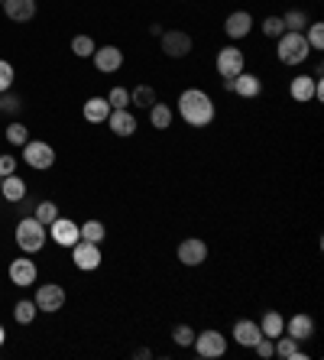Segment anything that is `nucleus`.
Masks as SVG:
<instances>
[{
    "label": "nucleus",
    "instance_id": "f257e3e1",
    "mask_svg": "<svg viewBox=\"0 0 324 360\" xmlns=\"http://www.w3.org/2000/svg\"><path fill=\"white\" fill-rule=\"evenodd\" d=\"M179 117L188 127H208L214 120V101H211L208 91L201 88H188L179 98Z\"/></svg>",
    "mask_w": 324,
    "mask_h": 360
},
{
    "label": "nucleus",
    "instance_id": "f03ea898",
    "mask_svg": "<svg viewBox=\"0 0 324 360\" xmlns=\"http://www.w3.org/2000/svg\"><path fill=\"white\" fill-rule=\"evenodd\" d=\"M276 56H279V62L289 68L295 65H305L308 56H311V46H308L305 33H292V30H285L283 36H279V49H276Z\"/></svg>",
    "mask_w": 324,
    "mask_h": 360
},
{
    "label": "nucleus",
    "instance_id": "7ed1b4c3",
    "mask_svg": "<svg viewBox=\"0 0 324 360\" xmlns=\"http://www.w3.org/2000/svg\"><path fill=\"white\" fill-rule=\"evenodd\" d=\"M46 237H49V227L39 224V221L30 214V218H20L17 224V247L23 253H39L46 247Z\"/></svg>",
    "mask_w": 324,
    "mask_h": 360
},
{
    "label": "nucleus",
    "instance_id": "20e7f679",
    "mask_svg": "<svg viewBox=\"0 0 324 360\" xmlns=\"http://www.w3.org/2000/svg\"><path fill=\"white\" fill-rule=\"evenodd\" d=\"M191 347H195V354L205 360H214V357H224L227 354V338L221 335V331H214V328H208V331H195V341H191Z\"/></svg>",
    "mask_w": 324,
    "mask_h": 360
},
{
    "label": "nucleus",
    "instance_id": "39448f33",
    "mask_svg": "<svg viewBox=\"0 0 324 360\" xmlns=\"http://www.w3.org/2000/svg\"><path fill=\"white\" fill-rule=\"evenodd\" d=\"M23 162L36 172H46V169L56 166V150L46 140H30L23 146Z\"/></svg>",
    "mask_w": 324,
    "mask_h": 360
},
{
    "label": "nucleus",
    "instance_id": "423d86ee",
    "mask_svg": "<svg viewBox=\"0 0 324 360\" xmlns=\"http://www.w3.org/2000/svg\"><path fill=\"white\" fill-rule=\"evenodd\" d=\"M214 68L221 78H237L240 72H247V56H243V49H237V46H224V49L217 52Z\"/></svg>",
    "mask_w": 324,
    "mask_h": 360
},
{
    "label": "nucleus",
    "instance_id": "0eeeda50",
    "mask_svg": "<svg viewBox=\"0 0 324 360\" xmlns=\"http://www.w3.org/2000/svg\"><path fill=\"white\" fill-rule=\"evenodd\" d=\"M289 94H292V101H299V104L321 101L324 98V84H321V78H315V75H295L289 82Z\"/></svg>",
    "mask_w": 324,
    "mask_h": 360
},
{
    "label": "nucleus",
    "instance_id": "6e6552de",
    "mask_svg": "<svg viewBox=\"0 0 324 360\" xmlns=\"http://www.w3.org/2000/svg\"><path fill=\"white\" fill-rule=\"evenodd\" d=\"M36 309L46 311V315H56V311H62V305H65V289L56 283H46V285H36Z\"/></svg>",
    "mask_w": 324,
    "mask_h": 360
},
{
    "label": "nucleus",
    "instance_id": "1a4fd4ad",
    "mask_svg": "<svg viewBox=\"0 0 324 360\" xmlns=\"http://www.w3.org/2000/svg\"><path fill=\"white\" fill-rule=\"evenodd\" d=\"M72 260H75V266L82 269V273H91V269L101 266V243H91V240H78L75 247H72Z\"/></svg>",
    "mask_w": 324,
    "mask_h": 360
},
{
    "label": "nucleus",
    "instance_id": "9d476101",
    "mask_svg": "<svg viewBox=\"0 0 324 360\" xmlns=\"http://www.w3.org/2000/svg\"><path fill=\"white\" fill-rule=\"evenodd\" d=\"M159 46L166 52L169 59H185L191 52V36L182 33V30H166V33L159 36Z\"/></svg>",
    "mask_w": 324,
    "mask_h": 360
},
{
    "label": "nucleus",
    "instance_id": "9b49d317",
    "mask_svg": "<svg viewBox=\"0 0 324 360\" xmlns=\"http://www.w3.org/2000/svg\"><path fill=\"white\" fill-rule=\"evenodd\" d=\"M49 237L58 243V247H75V243L82 240V227H78L72 218H62V214H58V218L49 224Z\"/></svg>",
    "mask_w": 324,
    "mask_h": 360
},
{
    "label": "nucleus",
    "instance_id": "f8f14e48",
    "mask_svg": "<svg viewBox=\"0 0 324 360\" xmlns=\"http://www.w3.org/2000/svg\"><path fill=\"white\" fill-rule=\"evenodd\" d=\"M7 276L13 285H20V289H30V285H36V279H39V269H36V263L30 260V257H17V260L10 263Z\"/></svg>",
    "mask_w": 324,
    "mask_h": 360
},
{
    "label": "nucleus",
    "instance_id": "ddd939ff",
    "mask_svg": "<svg viewBox=\"0 0 324 360\" xmlns=\"http://www.w3.org/2000/svg\"><path fill=\"white\" fill-rule=\"evenodd\" d=\"M205 260H208V243L201 237H185L179 243V263L182 266H201Z\"/></svg>",
    "mask_w": 324,
    "mask_h": 360
},
{
    "label": "nucleus",
    "instance_id": "4468645a",
    "mask_svg": "<svg viewBox=\"0 0 324 360\" xmlns=\"http://www.w3.org/2000/svg\"><path fill=\"white\" fill-rule=\"evenodd\" d=\"M91 62L101 75H114V72L124 68V52L117 49V46H101V49H94Z\"/></svg>",
    "mask_w": 324,
    "mask_h": 360
},
{
    "label": "nucleus",
    "instance_id": "2eb2a0df",
    "mask_svg": "<svg viewBox=\"0 0 324 360\" xmlns=\"http://www.w3.org/2000/svg\"><path fill=\"white\" fill-rule=\"evenodd\" d=\"M108 127H110V134L114 136H134L136 134V114L130 108H124V110H110V117H108Z\"/></svg>",
    "mask_w": 324,
    "mask_h": 360
},
{
    "label": "nucleus",
    "instance_id": "dca6fc26",
    "mask_svg": "<svg viewBox=\"0 0 324 360\" xmlns=\"http://www.w3.org/2000/svg\"><path fill=\"white\" fill-rule=\"evenodd\" d=\"M285 335H292L299 344L311 341V338H315V319H311V315H305V311L292 315V319L285 321Z\"/></svg>",
    "mask_w": 324,
    "mask_h": 360
},
{
    "label": "nucleus",
    "instance_id": "f3484780",
    "mask_svg": "<svg viewBox=\"0 0 324 360\" xmlns=\"http://www.w3.org/2000/svg\"><path fill=\"white\" fill-rule=\"evenodd\" d=\"M250 30H253V17H250L247 10H233V13H227V20H224L227 39H243V36H250Z\"/></svg>",
    "mask_w": 324,
    "mask_h": 360
},
{
    "label": "nucleus",
    "instance_id": "a211bd4d",
    "mask_svg": "<svg viewBox=\"0 0 324 360\" xmlns=\"http://www.w3.org/2000/svg\"><path fill=\"white\" fill-rule=\"evenodd\" d=\"M233 94L243 98V101H253V98L263 94V82H259L253 72H240V75L233 78Z\"/></svg>",
    "mask_w": 324,
    "mask_h": 360
},
{
    "label": "nucleus",
    "instance_id": "6ab92c4d",
    "mask_svg": "<svg viewBox=\"0 0 324 360\" xmlns=\"http://www.w3.org/2000/svg\"><path fill=\"white\" fill-rule=\"evenodd\" d=\"M263 338V331H259V321L253 319H240L237 325H233V341L240 344V347H253V344Z\"/></svg>",
    "mask_w": 324,
    "mask_h": 360
},
{
    "label": "nucleus",
    "instance_id": "aec40b11",
    "mask_svg": "<svg viewBox=\"0 0 324 360\" xmlns=\"http://www.w3.org/2000/svg\"><path fill=\"white\" fill-rule=\"evenodd\" d=\"M4 13L13 23H26L36 17V0H4Z\"/></svg>",
    "mask_w": 324,
    "mask_h": 360
},
{
    "label": "nucleus",
    "instance_id": "412c9836",
    "mask_svg": "<svg viewBox=\"0 0 324 360\" xmlns=\"http://www.w3.org/2000/svg\"><path fill=\"white\" fill-rule=\"evenodd\" d=\"M110 104H108V98H88L84 101V120L88 124H108V117H110Z\"/></svg>",
    "mask_w": 324,
    "mask_h": 360
},
{
    "label": "nucleus",
    "instance_id": "4be33fe9",
    "mask_svg": "<svg viewBox=\"0 0 324 360\" xmlns=\"http://www.w3.org/2000/svg\"><path fill=\"white\" fill-rule=\"evenodd\" d=\"M273 351L279 354L283 360H305V351H302V344L295 341L292 335H285V331L273 341Z\"/></svg>",
    "mask_w": 324,
    "mask_h": 360
},
{
    "label": "nucleus",
    "instance_id": "5701e85b",
    "mask_svg": "<svg viewBox=\"0 0 324 360\" xmlns=\"http://www.w3.org/2000/svg\"><path fill=\"white\" fill-rule=\"evenodd\" d=\"M0 195L10 201V205H20V201L26 198V182L13 172V176H4V182H0Z\"/></svg>",
    "mask_w": 324,
    "mask_h": 360
},
{
    "label": "nucleus",
    "instance_id": "b1692460",
    "mask_svg": "<svg viewBox=\"0 0 324 360\" xmlns=\"http://www.w3.org/2000/svg\"><path fill=\"white\" fill-rule=\"evenodd\" d=\"M259 331H263V338H279L285 331V319L279 315V311H263V319H259Z\"/></svg>",
    "mask_w": 324,
    "mask_h": 360
},
{
    "label": "nucleus",
    "instance_id": "393cba45",
    "mask_svg": "<svg viewBox=\"0 0 324 360\" xmlns=\"http://www.w3.org/2000/svg\"><path fill=\"white\" fill-rule=\"evenodd\" d=\"M172 117H175V114H172V108H169V104H159V101H156V104L150 108V124L156 127V130H169V127H172Z\"/></svg>",
    "mask_w": 324,
    "mask_h": 360
},
{
    "label": "nucleus",
    "instance_id": "a878e982",
    "mask_svg": "<svg viewBox=\"0 0 324 360\" xmlns=\"http://www.w3.org/2000/svg\"><path fill=\"white\" fill-rule=\"evenodd\" d=\"M308 23H311V20H308L305 10H285L283 13V26L285 30H292V33H305Z\"/></svg>",
    "mask_w": 324,
    "mask_h": 360
},
{
    "label": "nucleus",
    "instance_id": "bb28decb",
    "mask_svg": "<svg viewBox=\"0 0 324 360\" xmlns=\"http://www.w3.org/2000/svg\"><path fill=\"white\" fill-rule=\"evenodd\" d=\"M36 315H39V309H36L33 299H20L17 309H13V319H17V325H33Z\"/></svg>",
    "mask_w": 324,
    "mask_h": 360
},
{
    "label": "nucleus",
    "instance_id": "cd10ccee",
    "mask_svg": "<svg viewBox=\"0 0 324 360\" xmlns=\"http://www.w3.org/2000/svg\"><path fill=\"white\" fill-rule=\"evenodd\" d=\"M130 104L150 110L153 104H156V91H153V84H136L134 91H130Z\"/></svg>",
    "mask_w": 324,
    "mask_h": 360
},
{
    "label": "nucleus",
    "instance_id": "c85d7f7f",
    "mask_svg": "<svg viewBox=\"0 0 324 360\" xmlns=\"http://www.w3.org/2000/svg\"><path fill=\"white\" fill-rule=\"evenodd\" d=\"M33 218L39 221V224H46V227H49L52 221L58 218V205H56V201H39V205H36V208H33Z\"/></svg>",
    "mask_w": 324,
    "mask_h": 360
},
{
    "label": "nucleus",
    "instance_id": "c756f323",
    "mask_svg": "<svg viewBox=\"0 0 324 360\" xmlns=\"http://www.w3.org/2000/svg\"><path fill=\"white\" fill-rule=\"evenodd\" d=\"M94 49H98V46H94V39L91 36H75V39H72V52H75L78 59H91L94 56Z\"/></svg>",
    "mask_w": 324,
    "mask_h": 360
},
{
    "label": "nucleus",
    "instance_id": "7c9ffc66",
    "mask_svg": "<svg viewBox=\"0 0 324 360\" xmlns=\"http://www.w3.org/2000/svg\"><path fill=\"white\" fill-rule=\"evenodd\" d=\"M305 39H308V46H311V52H321L324 49V23H308Z\"/></svg>",
    "mask_w": 324,
    "mask_h": 360
},
{
    "label": "nucleus",
    "instance_id": "2f4dec72",
    "mask_svg": "<svg viewBox=\"0 0 324 360\" xmlns=\"http://www.w3.org/2000/svg\"><path fill=\"white\" fill-rule=\"evenodd\" d=\"M104 234H108V231H104V224H101V221H84V224H82V240L101 243V240H104Z\"/></svg>",
    "mask_w": 324,
    "mask_h": 360
},
{
    "label": "nucleus",
    "instance_id": "473e14b6",
    "mask_svg": "<svg viewBox=\"0 0 324 360\" xmlns=\"http://www.w3.org/2000/svg\"><path fill=\"white\" fill-rule=\"evenodd\" d=\"M7 143H13V146H26V143H30V130H26L23 124H10L7 127Z\"/></svg>",
    "mask_w": 324,
    "mask_h": 360
},
{
    "label": "nucleus",
    "instance_id": "72a5a7b5",
    "mask_svg": "<svg viewBox=\"0 0 324 360\" xmlns=\"http://www.w3.org/2000/svg\"><path fill=\"white\" fill-rule=\"evenodd\" d=\"M172 341L179 344V347H191V341H195V328L191 325H175L172 328Z\"/></svg>",
    "mask_w": 324,
    "mask_h": 360
},
{
    "label": "nucleus",
    "instance_id": "f704fd0d",
    "mask_svg": "<svg viewBox=\"0 0 324 360\" xmlns=\"http://www.w3.org/2000/svg\"><path fill=\"white\" fill-rule=\"evenodd\" d=\"M108 104L114 110H124V108H130V91L127 88H110V94H108Z\"/></svg>",
    "mask_w": 324,
    "mask_h": 360
},
{
    "label": "nucleus",
    "instance_id": "c9c22d12",
    "mask_svg": "<svg viewBox=\"0 0 324 360\" xmlns=\"http://www.w3.org/2000/svg\"><path fill=\"white\" fill-rule=\"evenodd\" d=\"M263 33H266L269 39H279V36L285 33L283 17H266V20H263Z\"/></svg>",
    "mask_w": 324,
    "mask_h": 360
},
{
    "label": "nucleus",
    "instance_id": "e433bc0d",
    "mask_svg": "<svg viewBox=\"0 0 324 360\" xmlns=\"http://www.w3.org/2000/svg\"><path fill=\"white\" fill-rule=\"evenodd\" d=\"M10 88H13V65L0 59V94L10 91Z\"/></svg>",
    "mask_w": 324,
    "mask_h": 360
},
{
    "label": "nucleus",
    "instance_id": "4c0bfd02",
    "mask_svg": "<svg viewBox=\"0 0 324 360\" xmlns=\"http://www.w3.org/2000/svg\"><path fill=\"white\" fill-rule=\"evenodd\" d=\"M0 104H4V110H7V114H20V110H23V101H20L17 94H10V91L0 94Z\"/></svg>",
    "mask_w": 324,
    "mask_h": 360
},
{
    "label": "nucleus",
    "instance_id": "58836bf2",
    "mask_svg": "<svg viewBox=\"0 0 324 360\" xmlns=\"http://www.w3.org/2000/svg\"><path fill=\"white\" fill-rule=\"evenodd\" d=\"M253 351H257L259 357H276V351H273V338H259V341L253 344Z\"/></svg>",
    "mask_w": 324,
    "mask_h": 360
},
{
    "label": "nucleus",
    "instance_id": "ea45409f",
    "mask_svg": "<svg viewBox=\"0 0 324 360\" xmlns=\"http://www.w3.org/2000/svg\"><path fill=\"white\" fill-rule=\"evenodd\" d=\"M17 172V156H0V179Z\"/></svg>",
    "mask_w": 324,
    "mask_h": 360
},
{
    "label": "nucleus",
    "instance_id": "a19ab883",
    "mask_svg": "<svg viewBox=\"0 0 324 360\" xmlns=\"http://www.w3.org/2000/svg\"><path fill=\"white\" fill-rule=\"evenodd\" d=\"M4 341H7V331H4V325H0V347H4Z\"/></svg>",
    "mask_w": 324,
    "mask_h": 360
},
{
    "label": "nucleus",
    "instance_id": "79ce46f5",
    "mask_svg": "<svg viewBox=\"0 0 324 360\" xmlns=\"http://www.w3.org/2000/svg\"><path fill=\"white\" fill-rule=\"evenodd\" d=\"M0 114H4V104H0Z\"/></svg>",
    "mask_w": 324,
    "mask_h": 360
},
{
    "label": "nucleus",
    "instance_id": "37998d69",
    "mask_svg": "<svg viewBox=\"0 0 324 360\" xmlns=\"http://www.w3.org/2000/svg\"><path fill=\"white\" fill-rule=\"evenodd\" d=\"M0 7H4V0H0Z\"/></svg>",
    "mask_w": 324,
    "mask_h": 360
},
{
    "label": "nucleus",
    "instance_id": "c03bdc74",
    "mask_svg": "<svg viewBox=\"0 0 324 360\" xmlns=\"http://www.w3.org/2000/svg\"><path fill=\"white\" fill-rule=\"evenodd\" d=\"M0 182H4V179H0Z\"/></svg>",
    "mask_w": 324,
    "mask_h": 360
}]
</instances>
